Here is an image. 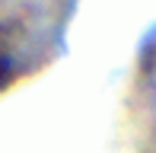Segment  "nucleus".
I'll return each mask as SVG.
<instances>
[{
    "label": "nucleus",
    "mask_w": 156,
    "mask_h": 153,
    "mask_svg": "<svg viewBox=\"0 0 156 153\" xmlns=\"http://www.w3.org/2000/svg\"><path fill=\"white\" fill-rule=\"evenodd\" d=\"M10 73H13V64H10V58H6L3 51H0V89L10 83Z\"/></svg>",
    "instance_id": "f257e3e1"
}]
</instances>
